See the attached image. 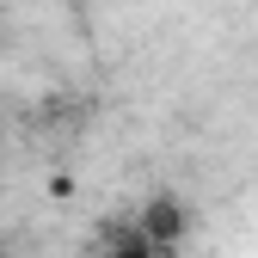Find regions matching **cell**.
<instances>
[{"label": "cell", "mask_w": 258, "mask_h": 258, "mask_svg": "<svg viewBox=\"0 0 258 258\" xmlns=\"http://www.w3.org/2000/svg\"><path fill=\"white\" fill-rule=\"evenodd\" d=\"M184 234H190V209L178 197H148L142 209L105 228V258H178Z\"/></svg>", "instance_id": "1"}]
</instances>
